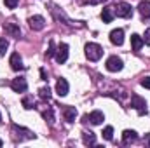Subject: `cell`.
<instances>
[{
	"mask_svg": "<svg viewBox=\"0 0 150 148\" xmlns=\"http://www.w3.org/2000/svg\"><path fill=\"white\" fill-rule=\"evenodd\" d=\"M145 147H150V134H145V140H143Z\"/></svg>",
	"mask_w": 150,
	"mask_h": 148,
	"instance_id": "cell-31",
	"label": "cell"
},
{
	"mask_svg": "<svg viewBox=\"0 0 150 148\" xmlns=\"http://www.w3.org/2000/svg\"><path fill=\"white\" fill-rule=\"evenodd\" d=\"M2 145H4V141H2V140H0V147H2Z\"/></svg>",
	"mask_w": 150,
	"mask_h": 148,
	"instance_id": "cell-32",
	"label": "cell"
},
{
	"mask_svg": "<svg viewBox=\"0 0 150 148\" xmlns=\"http://www.w3.org/2000/svg\"><path fill=\"white\" fill-rule=\"evenodd\" d=\"M9 65H11V68H12L14 72L23 70V59H21L19 52H12V54H11V58H9Z\"/></svg>",
	"mask_w": 150,
	"mask_h": 148,
	"instance_id": "cell-10",
	"label": "cell"
},
{
	"mask_svg": "<svg viewBox=\"0 0 150 148\" xmlns=\"http://www.w3.org/2000/svg\"><path fill=\"white\" fill-rule=\"evenodd\" d=\"M38 96H40L42 99H49V98H51V89H49V87H42V89H38Z\"/></svg>",
	"mask_w": 150,
	"mask_h": 148,
	"instance_id": "cell-22",
	"label": "cell"
},
{
	"mask_svg": "<svg viewBox=\"0 0 150 148\" xmlns=\"http://www.w3.org/2000/svg\"><path fill=\"white\" fill-rule=\"evenodd\" d=\"M23 106H25L26 110L33 108V98H30V96H28V98H25V99H23Z\"/></svg>",
	"mask_w": 150,
	"mask_h": 148,
	"instance_id": "cell-25",
	"label": "cell"
},
{
	"mask_svg": "<svg viewBox=\"0 0 150 148\" xmlns=\"http://www.w3.org/2000/svg\"><path fill=\"white\" fill-rule=\"evenodd\" d=\"M84 51H86V58L89 61H100L101 56H103V47L100 44H94V42L86 44V49Z\"/></svg>",
	"mask_w": 150,
	"mask_h": 148,
	"instance_id": "cell-1",
	"label": "cell"
},
{
	"mask_svg": "<svg viewBox=\"0 0 150 148\" xmlns=\"http://www.w3.org/2000/svg\"><path fill=\"white\" fill-rule=\"evenodd\" d=\"M143 44L150 45V28H149V30H145V35H143Z\"/></svg>",
	"mask_w": 150,
	"mask_h": 148,
	"instance_id": "cell-28",
	"label": "cell"
},
{
	"mask_svg": "<svg viewBox=\"0 0 150 148\" xmlns=\"http://www.w3.org/2000/svg\"><path fill=\"white\" fill-rule=\"evenodd\" d=\"M0 122H2V113H0Z\"/></svg>",
	"mask_w": 150,
	"mask_h": 148,
	"instance_id": "cell-33",
	"label": "cell"
},
{
	"mask_svg": "<svg viewBox=\"0 0 150 148\" xmlns=\"http://www.w3.org/2000/svg\"><path fill=\"white\" fill-rule=\"evenodd\" d=\"M68 59V45L67 44H59L58 51H56V61L58 63H65Z\"/></svg>",
	"mask_w": 150,
	"mask_h": 148,
	"instance_id": "cell-13",
	"label": "cell"
},
{
	"mask_svg": "<svg viewBox=\"0 0 150 148\" xmlns=\"http://www.w3.org/2000/svg\"><path fill=\"white\" fill-rule=\"evenodd\" d=\"M49 5L52 7V9H51V12H52V16H54V19H56V21H61V19H63V21H65V25H68V26H84L80 21H72V19H68V18H67V14H65L61 9H58L54 4H49Z\"/></svg>",
	"mask_w": 150,
	"mask_h": 148,
	"instance_id": "cell-2",
	"label": "cell"
},
{
	"mask_svg": "<svg viewBox=\"0 0 150 148\" xmlns=\"http://www.w3.org/2000/svg\"><path fill=\"white\" fill-rule=\"evenodd\" d=\"M42 115H44V118H45V120H49L51 124L54 122V115H52V110H51V108H49L47 111H42Z\"/></svg>",
	"mask_w": 150,
	"mask_h": 148,
	"instance_id": "cell-26",
	"label": "cell"
},
{
	"mask_svg": "<svg viewBox=\"0 0 150 148\" xmlns=\"http://www.w3.org/2000/svg\"><path fill=\"white\" fill-rule=\"evenodd\" d=\"M110 42L113 45H122V42H124V30L122 28L112 30L110 32Z\"/></svg>",
	"mask_w": 150,
	"mask_h": 148,
	"instance_id": "cell-12",
	"label": "cell"
},
{
	"mask_svg": "<svg viewBox=\"0 0 150 148\" xmlns=\"http://www.w3.org/2000/svg\"><path fill=\"white\" fill-rule=\"evenodd\" d=\"M122 68H124V63H122L120 58L110 56V58L107 59V70H108V72H120Z\"/></svg>",
	"mask_w": 150,
	"mask_h": 148,
	"instance_id": "cell-7",
	"label": "cell"
},
{
	"mask_svg": "<svg viewBox=\"0 0 150 148\" xmlns=\"http://www.w3.org/2000/svg\"><path fill=\"white\" fill-rule=\"evenodd\" d=\"M131 108H134L140 115H145V113L149 111L147 110V101H145L142 96H138V94L131 96Z\"/></svg>",
	"mask_w": 150,
	"mask_h": 148,
	"instance_id": "cell-4",
	"label": "cell"
},
{
	"mask_svg": "<svg viewBox=\"0 0 150 148\" xmlns=\"http://www.w3.org/2000/svg\"><path fill=\"white\" fill-rule=\"evenodd\" d=\"M12 132H16V138H19V141L21 140H33L35 138V134L30 131V129H25V127H19V125H12Z\"/></svg>",
	"mask_w": 150,
	"mask_h": 148,
	"instance_id": "cell-6",
	"label": "cell"
},
{
	"mask_svg": "<svg viewBox=\"0 0 150 148\" xmlns=\"http://www.w3.org/2000/svg\"><path fill=\"white\" fill-rule=\"evenodd\" d=\"M131 47H133V51L134 52H138L142 47H143V37H140V35H131Z\"/></svg>",
	"mask_w": 150,
	"mask_h": 148,
	"instance_id": "cell-19",
	"label": "cell"
},
{
	"mask_svg": "<svg viewBox=\"0 0 150 148\" xmlns=\"http://www.w3.org/2000/svg\"><path fill=\"white\" fill-rule=\"evenodd\" d=\"M134 141H138V134H136V131H133V129H126V131L122 132V143H124V145H131V143H134Z\"/></svg>",
	"mask_w": 150,
	"mask_h": 148,
	"instance_id": "cell-14",
	"label": "cell"
},
{
	"mask_svg": "<svg viewBox=\"0 0 150 148\" xmlns=\"http://www.w3.org/2000/svg\"><path fill=\"white\" fill-rule=\"evenodd\" d=\"M52 56H56V47H54V42L51 40V42H49V49H47V52H45V58H52Z\"/></svg>",
	"mask_w": 150,
	"mask_h": 148,
	"instance_id": "cell-24",
	"label": "cell"
},
{
	"mask_svg": "<svg viewBox=\"0 0 150 148\" xmlns=\"http://www.w3.org/2000/svg\"><path fill=\"white\" fill-rule=\"evenodd\" d=\"M4 30H5V33H9L11 37H14V38L21 37V30H19V26H18L16 23H12V21L5 23V25H4Z\"/></svg>",
	"mask_w": 150,
	"mask_h": 148,
	"instance_id": "cell-11",
	"label": "cell"
},
{
	"mask_svg": "<svg viewBox=\"0 0 150 148\" xmlns=\"http://www.w3.org/2000/svg\"><path fill=\"white\" fill-rule=\"evenodd\" d=\"M142 85H143L145 89H150V77H145V78L142 80Z\"/></svg>",
	"mask_w": 150,
	"mask_h": 148,
	"instance_id": "cell-30",
	"label": "cell"
},
{
	"mask_svg": "<svg viewBox=\"0 0 150 148\" xmlns=\"http://www.w3.org/2000/svg\"><path fill=\"white\" fill-rule=\"evenodd\" d=\"M82 141H84V145H96V136L93 134V132H82Z\"/></svg>",
	"mask_w": 150,
	"mask_h": 148,
	"instance_id": "cell-20",
	"label": "cell"
},
{
	"mask_svg": "<svg viewBox=\"0 0 150 148\" xmlns=\"http://www.w3.org/2000/svg\"><path fill=\"white\" fill-rule=\"evenodd\" d=\"M138 12L142 14L143 19H150V2L149 0H142L138 5Z\"/></svg>",
	"mask_w": 150,
	"mask_h": 148,
	"instance_id": "cell-16",
	"label": "cell"
},
{
	"mask_svg": "<svg viewBox=\"0 0 150 148\" xmlns=\"http://www.w3.org/2000/svg\"><path fill=\"white\" fill-rule=\"evenodd\" d=\"M113 18H115L113 7H103V11H101V19H103V23H112Z\"/></svg>",
	"mask_w": 150,
	"mask_h": 148,
	"instance_id": "cell-18",
	"label": "cell"
},
{
	"mask_svg": "<svg viewBox=\"0 0 150 148\" xmlns=\"http://www.w3.org/2000/svg\"><path fill=\"white\" fill-rule=\"evenodd\" d=\"M28 25H30L32 30L40 32V30H44V26H45V19H44L42 16H32V18L28 19Z\"/></svg>",
	"mask_w": 150,
	"mask_h": 148,
	"instance_id": "cell-9",
	"label": "cell"
},
{
	"mask_svg": "<svg viewBox=\"0 0 150 148\" xmlns=\"http://www.w3.org/2000/svg\"><path fill=\"white\" fill-rule=\"evenodd\" d=\"M4 4H5L9 9H14V7L19 4V0H4Z\"/></svg>",
	"mask_w": 150,
	"mask_h": 148,
	"instance_id": "cell-27",
	"label": "cell"
},
{
	"mask_svg": "<svg viewBox=\"0 0 150 148\" xmlns=\"http://www.w3.org/2000/svg\"><path fill=\"white\" fill-rule=\"evenodd\" d=\"M56 94H58L59 98H63V96L68 94V82H67L65 78H59V80L56 82Z\"/></svg>",
	"mask_w": 150,
	"mask_h": 148,
	"instance_id": "cell-15",
	"label": "cell"
},
{
	"mask_svg": "<svg viewBox=\"0 0 150 148\" xmlns=\"http://www.w3.org/2000/svg\"><path fill=\"white\" fill-rule=\"evenodd\" d=\"M103 120H105V115H103V111H100V110L91 111L89 115H84V118H82V122H91L93 125H100Z\"/></svg>",
	"mask_w": 150,
	"mask_h": 148,
	"instance_id": "cell-5",
	"label": "cell"
},
{
	"mask_svg": "<svg viewBox=\"0 0 150 148\" xmlns=\"http://www.w3.org/2000/svg\"><path fill=\"white\" fill-rule=\"evenodd\" d=\"M101 134H103V138H105L107 141H110V140L113 138V127H112V125H107V127L103 129V132H101Z\"/></svg>",
	"mask_w": 150,
	"mask_h": 148,
	"instance_id": "cell-21",
	"label": "cell"
},
{
	"mask_svg": "<svg viewBox=\"0 0 150 148\" xmlns=\"http://www.w3.org/2000/svg\"><path fill=\"white\" fill-rule=\"evenodd\" d=\"M63 117L67 122H74L75 117H77V108L75 106H65L63 108Z\"/></svg>",
	"mask_w": 150,
	"mask_h": 148,
	"instance_id": "cell-17",
	"label": "cell"
},
{
	"mask_svg": "<svg viewBox=\"0 0 150 148\" xmlns=\"http://www.w3.org/2000/svg\"><path fill=\"white\" fill-rule=\"evenodd\" d=\"M84 4H89V5H96V4H103V2H107V0H82Z\"/></svg>",
	"mask_w": 150,
	"mask_h": 148,
	"instance_id": "cell-29",
	"label": "cell"
},
{
	"mask_svg": "<svg viewBox=\"0 0 150 148\" xmlns=\"http://www.w3.org/2000/svg\"><path fill=\"white\" fill-rule=\"evenodd\" d=\"M11 87H12V91H14V92H26V89H28L26 78H23V77L12 78V82H11Z\"/></svg>",
	"mask_w": 150,
	"mask_h": 148,
	"instance_id": "cell-8",
	"label": "cell"
},
{
	"mask_svg": "<svg viewBox=\"0 0 150 148\" xmlns=\"http://www.w3.org/2000/svg\"><path fill=\"white\" fill-rule=\"evenodd\" d=\"M7 47H9V40L7 38H0V56H5Z\"/></svg>",
	"mask_w": 150,
	"mask_h": 148,
	"instance_id": "cell-23",
	"label": "cell"
},
{
	"mask_svg": "<svg viewBox=\"0 0 150 148\" xmlns=\"http://www.w3.org/2000/svg\"><path fill=\"white\" fill-rule=\"evenodd\" d=\"M113 14L117 18H131L133 16V7L127 4V2H119L115 7H113Z\"/></svg>",
	"mask_w": 150,
	"mask_h": 148,
	"instance_id": "cell-3",
	"label": "cell"
}]
</instances>
